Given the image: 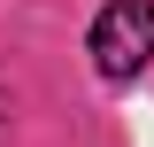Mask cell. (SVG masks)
<instances>
[{"label": "cell", "instance_id": "1", "mask_svg": "<svg viewBox=\"0 0 154 147\" xmlns=\"http://www.w3.org/2000/svg\"><path fill=\"white\" fill-rule=\"evenodd\" d=\"M93 62L100 77H139L154 62V0H108L93 23Z\"/></svg>", "mask_w": 154, "mask_h": 147}]
</instances>
